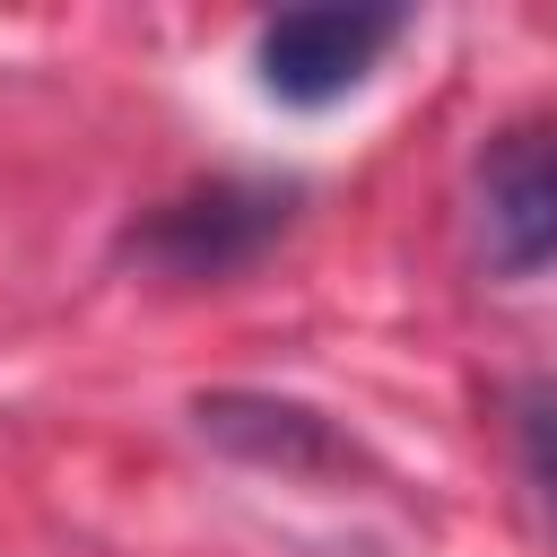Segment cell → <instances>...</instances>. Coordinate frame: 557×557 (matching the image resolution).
<instances>
[{
    "mask_svg": "<svg viewBox=\"0 0 557 557\" xmlns=\"http://www.w3.org/2000/svg\"><path fill=\"white\" fill-rule=\"evenodd\" d=\"M513 461H522V487H531L540 522L557 531V383L513 392Z\"/></svg>",
    "mask_w": 557,
    "mask_h": 557,
    "instance_id": "cell-5",
    "label": "cell"
},
{
    "mask_svg": "<svg viewBox=\"0 0 557 557\" xmlns=\"http://www.w3.org/2000/svg\"><path fill=\"white\" fill-rule=\"evenodd\" d=\"M400 9H339V0H322V9H278L270 26H261V44H252V61H261V87L278 96V104H339L392 44H400Z\"/></svg>",
    "mask_w": 557,
    "mask_h": 557,
    "instance_id": "cell-2",
    "label": "cell"
},
{
    "mask_svg": "<svg viewBox=\"0 0 557 557\" xmlns=\"http://www.w3.org/2000/svg\"><path fill=\"white\" fill-rule=\"evenodd\" d=\"M278 226H287V191H270V183H209V191H183V200L148 209L122 252L165 270V278H226Z\"/></svg>",
    "mask_w": 557,
    "mask_h": 557,
    "instance_id": "cell-3",
    "label": "cell"
},
{
    "mask_svg": "<svg viewBox=\"0 0 557 557\" xmlns=\"http://www.w3.org/2000/svg\"><path fill=\"white\" fill-rule=\"evenodd\" d=\"M470 226L496 278L557 261V122H513L470 165Z\"/></svg>",
    "mask_w": 557,
    "mask_h": 557,
    "instance_id": "cell-1",
    "label": "cell"
},
{
    "mask_svg": "<svg viewBox=\"0 0 557 557\" xmlns=\"http://www.w3.org/2000/svg\"><path fill=\"white\" fill-rule=\"evenodd\" d=\"M200 435H218L252 461H322L331 453L322 418L296 400H200Z\"/></svg>",
    "mask_w": 557,
    "mask_h": 557,
    "instance_id": "cell-4",
    "label": "cell"
}]
</instances>
